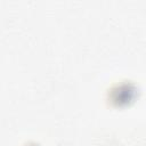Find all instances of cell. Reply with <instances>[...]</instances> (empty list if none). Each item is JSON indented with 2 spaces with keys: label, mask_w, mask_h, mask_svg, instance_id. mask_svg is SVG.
<instances>
[{
  "label": "cell",
  "mask_w": 146,
  "mask_h": 146,
  "mask_svg": "<svg viewBox=\"0 0 146 146\" xmlns=\"http://www.w3.org/2000/svg\"><path fill=\"white\" fill-rule=\"evenodd\" d=\"M136 96V88L131 84H122L112 92V100L116 105H125L132 102Z\"/></svg>",
  "instance_id": "6da1fadb"
}]
</instances>
